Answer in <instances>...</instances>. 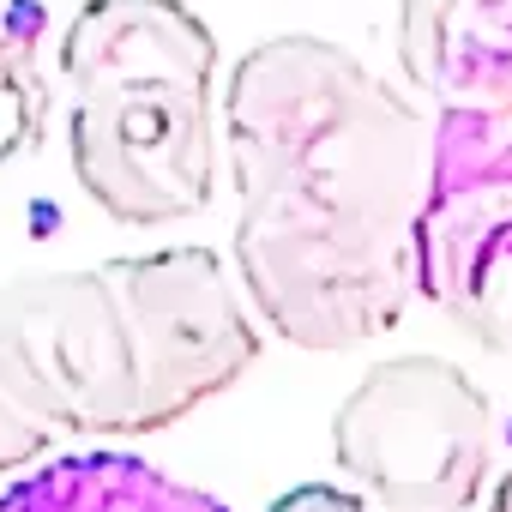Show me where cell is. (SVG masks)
Here are the masks:
<instances>
[{"mask_svg": "<svg viewBox=\"0 0 512 512\" xmlns=\"http://www.w3.org/2000/svg\"><path fill=\"white\" fill-rule=\"evenodd\" d=\"M482 512H512V464H506V476L494 482V494H488V506Z\"/></svg>", "mask_w": 512, "mask_h": 512, "instance_id": "obj_12", "label": "cell"}, {"mask_svg": "<svg viewBox=\"0 0 512 512\" xmlns=\"http://www.w3.org/2000/svg\"><path fill=\"white\" fill-rule=\"evenodd\" d=\"M241 290L296 350H362L416 296L428 115L326 37L253 43L217 91Z\"/></svg>", "mask_w": 512, "mask_h": 512, "instance_id": "obj_1", "label": "cell"}, {"mask_svg": "<svg viewBox=\"0 0 512 512\" xmlns=\"http://www.w3.org/2000/svg\"><path fill=\"white\" fill-rule=\"evenodd\" d=\"M43 127H49V85L13 37H0V169L37 151Z\"/></svg>", "mask_w": 512, "mask_h": 512, "instance_id": "obj_9", "label": "cell"}, {"mask_svg": "<svg viewBox=\"0 0 512 512\" xmlns=\"http://www.w3.org/2000/svg\"><path fill=\"white\" fill-rule=\"evenodd\" d=\"M145 368V434L181 422L205 398L229 392L260 362V326L211 247H157L109 260Z\"/></svg>", "mask_w": 512, "mask_h": 512, "instance_id": "obj_6", "label": "cell"}, {"mask_svg": "<svg viewBox=\"0 0 512 512\" xmlns=\"http://www.w3.org/2000/svg\"><path fill=\"white\" fill-rule=\"evenodd\" d=\"M416 290L464 338L512 356V109H440L416 217Z\"/></svg>", "mask_w": 512, "mask_h": 512, "instance_id": "obj_5", "label": "cell"}, {"mask_svg": "<svg viewBox=\"0 0 512 512\" xmlns=\"http://www.w3.org/2000/svg\"><path fill=\"white\" fill-rule=\"evenodd\" d=\"M0 512H229V506L133 452H67L19 470L0 488Z\"/></svg>", "mask_w": 512, "mask_h": 512, "instance_id": "obj_8", "label": "cell"}, {"mask_svg": "<svg viewBox=\"0 0 512 512\" xmlns=\"http://www.w3.org/2000/svg\"><path fill=\"white\" fill-rule=\"evenodd\" d=\"M398 67L440 109H512V0H398Z\"/></svg>", "mask_w": 512, "mask_h": 512, "instance_id": "obj_7", "label": "cell"}, {"mask_svg": "<svg viewBox=\"0 0 512 512\" xmlns=\"http://www.w3.org/2000/svg\"><path fill=\"white\" fill-rule=\"evenodd\" d=\"M49 446H55V434L43 422H31L7 392H0V488H7L19 470H31L37 458H49Z\"/></svg>", "mask_w": 512, "mask_h": 512, "instance_id": "obj_10", "label": "cell"}, {"mask_svg": "<svg viewBox=\"0 0 512 512\" xmlns=\"http://www.w3.org/2000/svg\"><path fill=\"white\" fill-rule=\"evenodd\" d=\"M0 392L49 434H145V368L109 266L0 284Z\"/></svg>", "mask_w": 512, "mask_h": 512, "instance_id": "obj_3", "label": "cell"}, {"mask_svg": "<svg viewBox=\"0 0 512 512\" xmlns=\"http://www.w3.org/2000/svg\"><path fill=\"white\" fill-rule=\"evenodd\" d=\"M332 458L386 512H470L494 458V410L458 362L386 356L338 404Z\"/></svg>", "mask_w": 512, "mask_h": 512, "instance_id": "obj_4", "label": "cell"}, {"mask_svg": "<svg viewBox=\"0 0 512 512\" xmlns=\"http://www.w3.org/2000/svg\"><path fill=\"white\" fill-rule=\"evenodd\" d=\"M272 512H368V500L350 488H332V482H308V488H290L284 500H272Z\"/></svg>", "mask_w": 512, "mask_h": 512, "instance_id": "obj_11", "label": "cell"}, {"mask_svg": "<svg viewBox=\"0 0 512 512\" xmlns=\"http://www.w3.org/2000/svg\"><path fill=\"white\" fill-rule=\"evenodd\" d=\"M67 151L85 199L163 229L217 193V37L187 0H85L61 37Z\"/></svg>", "mask_w": 512, "mask_h": 512, "instance_id": "obj_2", "label": "cell"}]
</instances>
